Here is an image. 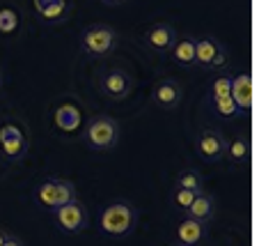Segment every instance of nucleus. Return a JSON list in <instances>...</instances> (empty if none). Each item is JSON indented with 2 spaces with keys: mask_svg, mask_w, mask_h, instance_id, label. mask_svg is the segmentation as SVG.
Returning a JSON list of instances; mask_svg holds the SVG:
<instances>
[{
  "mask_svg": "<svg viewBox=\"0 0 259 246\" xmlns=\"http://www.w3.org/2000/svg\"><path fill=\"white\" fill-rule=\"evenodd\" d=\"M138 223V212L131 202H110L99 214V230L110 237H126Z\"/></svg>",
  "mask_w": 259,
  "mask_h": 246,
  "instance_id": "f257e3e1",
  "label": "nucleus"
},
{
  "mask_svg": "<svg viewBox=\"0 0 259 246\" xmlns=\"http://www.w3.org/2000/svg\"><path fill=\"white\" fill-rule=\"evenodd\" d=\"M83 136L88 148H92L94 152H110L119 143L122 129H119L117 120L110 118V115H97L88 122Z\"/></svg>",
  "mask_w": 259,
  "mask_h": 246,
  "instance_id": "f03ea898",
  "label": "nucleus"
},
{
  "mask_svg": "<svg viewBox=\"0 0 259 246\" xmlns=\"http://www.w3.org/2000/svg\"><path fill=\"white\" fill-rule=\"evenodd\" d=\"M117 49V32L106 23H94L80 34V51L92 60H103Z\"/></svg>",
  "mask_w": 259,
  "mask_h": 246,
  "instance_id": "7ed1b4c3",
  "label": "nucleus"
},
{
  "mask_svg": "<svg viewBox=\"0 0 259 246\" xmlns=\"http://www.w3.org/2000/svg\"><path fill=\"white\" fill-rule=\"evenodd\" d=\"M133 76L124 67H106L97 76V88L110 101H124L133 92Z\"/></svg>",
  "mask_w": 259,
  "mask_h": 246,
  "instance_id": "20e7f679",
  "label": "nucleus"
},
{
  "mask_svg": "<svg viewBox=\"0 0 259 246\" xmlns=\"http://www.w3.org/2000/svg\"><path fill=\"white\" fill-rule=\"evenodd\" d=\"M34 198H37V202H39L41 207H46V209H58V207L76 200L78 196H76L73 182H69V180H64V178H49L37 187Z\"/></svg>",
  "mask_w": 259,
  "mask_h": 246,
  "instance_id": "39448f33",
  "label": "nucleus"
},
{
  "mask_svg": "<svg viewBox=\"0 0 259 246\" xmlns=\"http://www.w3.org/2000/svg\"><path fill=\"white\" fill-rule=\"evenodd\" d=\"M53 214H55L58 228L62 232H67V235H80V232H85V228L90 226L88 207H85L78 198L62 207H58V209H53Z\"/></svg>",
  "mask_w": 259,
  "mask_h": 246,
  "instance_id": "423d86ee",
  "label": "nucleus"
},
{
  "mask_svg": "<svg viewBox=\"0 0 259 246\" xmlns=\"http://www.w3.org/2000/svg\"><path fill=\"white\" fill-rule=\"evenodd\" d=\"M195 64L206 72H215L227 64V51L215 37H195Z\"/></svg>",
  "mask_w": 259,
  "mask_h": 246,
  "instance_id": "0eeeda50",
  "label": "nucleus"
},
{
  "mask_svg": "<svg viewBox=\"0 0 259 246\" xmlns=\"http://www.w3.org/2000/svg\"><path fill=\"white\" fill-rule=\"evenodd\" d=\"M225 145L227 138L215 129H202L195 136V152L202 161L206 163H218L225 159Z\"/></svg>",
  "mask_w": 259,
  "mask_h": 246,
  "instance_id": "6e6552de",
  "label": "nucleus"
},
{
  "mask_svg": "<svg viewBox=\"0 0 259 246\" xmlns=\"http://www.w3.org/2000/svg\"><path fill=\"white\" fill-rule=\"evenodd\" d=\"M0 150L7 161H21L28 152V138L23 129L16 127L14 122H5L0 127Z\"/></svg>",
  "mask_w": 259,
  "mask_h": 246,
  "instance_id": "1a4fd4ad",
  "label": "nucleus"
},
{
  "mask_svg": "<svg viewBox=\"0 0 259 246\" xmlns=\"http://www.w3.org/2000/svg\"><path fill=\"white\" fill-rule=\"evenodd\" d=\"M181 99H184V88H181V83L177 79L165 76V79H158L156 83H154L152 101H154V106H158L161 111H175L181 103Z\"/></svg>",
  "mask_w": 259,
  "mask_h": 246,
  "instance_id": "9d476101",
  "label": "nucleus"
},
{
  "mask_svg": "<svg viewBox=\"0 0 259 246\" xmlns=\"http://www.w3.org/2000/svg\"><path fill=\"white\" fill-rule=\"evenodd\" d=\"M177 30H175V25H170V23H154V25H149V28L145 30V34H142V40H145V46L149 51H154V53H158V55H167L170 53V49H172V44L177 42Z\"/></svg>",
  "mask_w": 259,
  "mask_h": 246,
  "instance_id": "9b49d317",
  "label": "nucleus"
},
{
  "mask_svg": "<svg viewBox=\"0 0 259 246\" xmlns=\"http://www.w3.org/2000/svg\"><path fill=\"white\" fill-rule=\"evenodd\" d=\"M232 101L236 103L239 111L248 113L252 109V76L250 72H241V74L232 76V90H230Z\"/></svg>",
  "mask_w": 259,
  "mask_h": 246,
  "instance_id": "f8f14e48",
  "label": "nucleus"
},
{
  "mask_svg": "<svg viewBox=\"0 0 259 246\" xmlns=\"http://www.w3.org/2000/svg\"><path fill=\"white\" fill-rule=\"evenodd\" d=\"M206 237V223L193 221V219H186L177 223L175 228V239L179 246H200Z\"/></svg>",
  "mask_w": 259,
  "mask_h": 246,
  "instance_id": "ddd939ff",
  "label": "nucleus"
},
{
  "mask_svg": "<svg viewBox=\"0 0 259 246\" xmlns=\"http://www.w3.org/2000/svg\"><path fill=\"white\" fill-rule=\"evenodd\" d=\"M170 55L179 67L184 69H195V37L193 34H184V37H177V42L172 44Z\"/></svg>",
  "mask_w": 259,
  "mask_h": 246,
  "instance_id": "4468645a",
  "label": "nucleus"
},
{
  "mask_svg": "<svg viewBox=\"0 0 259 246\" xmlns=\"http://www.w3.org/2000/svg\"><path fill=\"white\" fill-rule=\"evenodd\" d=\"M186 219H193V221H200V223H209L211 219L215 217V200L211 193L206 191H200L195 198H193L191 207L186 212Z\"/></svg>",
  "mask_w": 259,
  "mask_h": 246,
  "instance_id": "2eb2a0df",
  "label": "nucleus"
},
{
  "mask_svg": "<svg viewBox=\"0 0 259 246\" xmlns=\"http://www.w3.org/2000/svg\"><path fill=\"white\" fill-rule=\"evenodd\" d=\"M83 118H80V111L73 106V103H60L55 109V127L64 133H73L80 127Z\"/></svg>",
  "mask_w": 259,
  "mask_h": 246,
  "instance_id": "dca6fc26",
  "label": "nucleus"
},
{
  "mask_svg": "<svg viewBox=\"0 0 259 246\" xmlns=\"http://www.w3.org/2000/svg\"><path fill=\"white\" fill-rule=\"evenodd\" d=\"M225 159L234 166H243L248 163L250 159V140L245 136H239V138H227V145H225Z\"/></svg>",
  "mask_w": 259,
  "mask_h": 246,
  "instance_id": "f3484780",
  "label": "nucleus"
},
{
  "mask_svg": "<svg viewBox=\"0 0 259 246\" xmlns=\"http://www.w3.org/2000/svg\"><path fill=\"white\" fill-rule=\"evenodd\" d=\"M34 7L46 21H60L67 12V0H34Z\"/></svg>",
  "mask_w": 259,
  "mask_h": 246,
  "instance_id": "a211bd4d",
  "label": "nucleus"
},
{
  "mask_svg": "<svg viewBox=\"0 0 259 246\" xmlns=\"http://www.w3.org/2000/svg\"><path fill=\"white\" fill-rule=\"evenodd\" d=\"M175 189H186V191H193V193H200L204 191V180L197 170L188 168V170H181L175 180Z\"/></svg>",
  "mask_w": 259,
  "mask_h": 246,
  "instance_id": "6ab92c4d",
  "label": "nucleus"
},
{
  "mask_svg": "<svg viewBox=\"0 0 259 246\" xmlns=\"http://www.w3.org/2000/svg\"><path fill=\"white\" fill-rule=\"evenodd\" d=\"M230 90H232V76L230 74H220L218 79L211 81L209 90H206V97H209V101H213V99H223V97H230Z\"/></svg>",
  "mask_w": 259,
  "mask_h": 246,
  "instance_id": "aec40b11",
  "label": "nucleus"
},
{
  "mask_svg": "<svg viewBox=\"0 0 259 246\" xmlns=\"http://www.w3.org/2000/svg\"><path fill=\"white\" fill-rule=\"evenodd\" d=\"M19 30V14L14 7H0V34H14Z\"/></svg>",
  "mask_w": 259,
  "mask_h": 246,
  "instance_id": "412c9836",
  "label": "nucleus"
},
{
  "mask_svg": "<svg viewBox=\"0 0 259 246\" xmlns=\"http://www.w3.org/2000/svg\"><path fill=\"white\" fill-rule=\"evenodd\" d=\"M197 193L193 191H186V189H172V196H170V202L175 209H179V212H186L188 207H191L193 198H195Z\"/></svg>",
  "mask_w": 259,
  "mask_h": 246,
  "instance_id": "4be33fe9",
  "label": "nucleus"
},
{
  "mask_svg": "<svg viewBox=\"0 0 259 246\" xmlns=\"http://www.w3.org/2000/svg\"><path fill=\"white\" fill-rule=\"evenodd\" d=\"M211 106H213V111L220 115V118H234L236 113H239V109H236V103L232 101V97H223V99H213L211 101Z\"/></svg>",
  "mask_w": 259,
  "mask_h": 246,
  "instance_id": "5701e85b",
  "label": "nucleus"
},
{
  "mask_svg": "<svg viewBox=\"0 0 259 246\" xmlns=\"http://www.w3.org/2000/svg\"><path fill=\"white\" fill-rule=\"evenodd\" d=\"M3 246H23V241H21L19 237H14V235H7V239L3 241Z\"/></svg>",
  "mask_w": 259,
  "mask_h": 246,
  "instance_id": "b1692460",
  "label": "nucleus"
},
{
  "mask_svg": "<svg viewBox=\"0 0 259 246\" xmlns=\"http://www.w3.org/2000/svg\"><path fill=\"white\" fill-rule=\"evenodd\" d=\"M101 3H106V5H122L126 0H101Z\"/></svg>",
  "mask_w": 259,
  "mask_h": 246,
  "instance_id": "393cba45",
  "label": "nucleus"
},
{
  "mask_svg": "<svg viewBox=\"0 0 259 246\" xmlns=\"http://www.w3.org/2000/svg\"><path fill=\"white\" fill-rule=\"evenodd\" d=\"M7 235H10V232H7V230H3V228H0V246H3V241L7 239Z\"/></svg>",
  "mask_w": 259,
  "mask_h": 246,
  "instance_id": "a878e982",
  "label": "nucleus"
},
{
  "mask_svg": "<svg viewBox=\"0 0 259 246\" xmlns=\"http://www.w3.org/2000/svg\"><path fill=\"white\" fill-rule=\"evenodd\" d=\"M0 88H3V72H0Z\"/></svg>",
  "mask_w": 259,
  "mask_h": 246,
  "instance_id": "bb28decb",
  "label": "nucleus"
},
{
  "mask_svg": "<svg viewBox=\"0 0 259 246\" xmlns=\"http://www.w3.org/2000/svg\"><path fill=\"white\" fill-rule=\"evenodd\" d=\"M172 246H179V244H172Z\"/></svg>",
  "mask_w": 259,
  "mask_h": 246,
  "instance_id": "cd10ccee",
  "label": "nucleus"
}]
</instances>
